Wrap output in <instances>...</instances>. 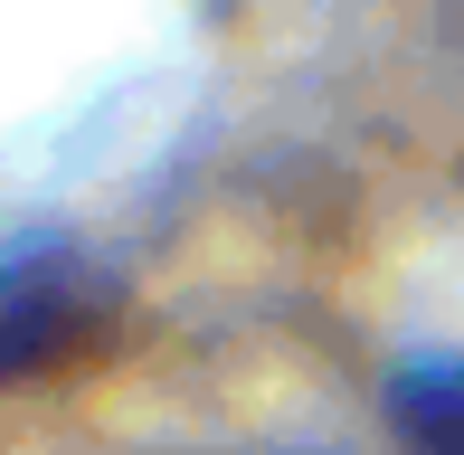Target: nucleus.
I'll use <instances>...</instances> for the list:
<instances>
[]
</instances>
